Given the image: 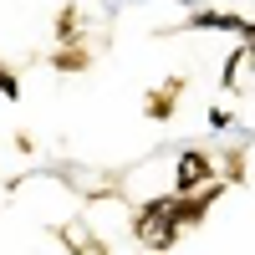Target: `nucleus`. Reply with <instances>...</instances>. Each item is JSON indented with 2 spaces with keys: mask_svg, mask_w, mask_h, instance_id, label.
Returning a JSON list of instances; mask_svg holds the SVG:
<instances>
[{
  "mask_svg": "<svg viewBox=\"0 0 255 255\" xmlns=\"http://www.w3.org/2000/svg\"><path fill=\"white\" fill-rule=\"evenodd\" d=\"M133 240L143 255H168L179 245V220H174V194H153L133 209Z\"/></svg>",
  "mask_w": 255,
  "mask_h": 255,
  "instance_id": "obj_1",
  "label": "nucleus"
},
{
  "mask_svg": "<svg viewBox=\"0 0 255 255\" xmlns=\"http://www.w3.org/2000/svg\"><path fill=\"white\" fill-rule=\"evenodd\" d=\"M215 158L204 153V148H184V153L174 158V184H168V194L184 199V194H199L204 184H215Z\"/></svg>",
  "mask_w": 255,
  "mask_h": 255,
  "instance_id": "obj_2",
  "label": "nucleus"
},
{
  "mask_svg": "<svg viewBox=\"0 0 255 255\" xmlns=\"http://www.w3.org/2000/svg\"><path fill=\"white\" fill-rule=\"evenodd\" d=\"M179 31H235L240 41H250V36H255L250 15H240V10H215V5H199L189 20H179Z\"/></svg>",
  "mask_w": 255,
  "mask_h": 255,
  "instance_id": "obj_3",
  "label": "nucleus"
},
{
  "mask_svg": "<svg viewBox=\"0 0 255 255\" xmlns=\"http://www.w3.org/2000/svg\"><path fill=\"white\" fill-rule=\"evenodd\" d=\"M179 97H184V77H163L153 92H143V118H153V123H174Z\"/></svg>",
  "mask_w": 255,
  "mask_h": 255,
  "instance_id": "obj_4",
  "label": "nucleus"
},
{
  "mask_svg": "<svg viewBox=\"0 0 255 255\" xmlns=\"http://www.w3.org/2000/svg\"><path fill=\"white\" fill-rule=\"evenodd\" d=\"M220 87H225L230 97H250V41H240V46L225 56V67H220Z\"/></svg>",
  "mask_w": 255,
  "mask_h": 255,
  "instance_id": "obj_5",
  "label": "nucleus"
},
{
  "mask_svg": "<svg viewBox=\"0 0 255 255\" xmlns=\"http://www.w3.org/2000/svg\"><path fill=\"white\" fill-rule=\"evenodd\" d=\"M56 46H87L82 5H61V10H56Z\"/></svg>",
  "mask_w": 255,
  "mask_h": 255,
  "instance_id": "obj_6",
  "label": "nucleus"
},
{
  "mask_svg": "<svg viewBox=\"0 0 255 255\" xmlns=\"http://www.w3.org/2000/svg\"><path fill=\"white\" fill-rule=\"evenodd\" d=\"M46 67H51V72H67V77H77V72H87V67H92V46H56Z\"/></svg>",
  "mask_w": 255,
  "mask_h": 255,
  "instance_id": "obj_7",
  "label": "nucleus"
},
{
  "mask_svg": "<svg viewBox=\"0 0 255 255\" xmlns=\"http://www.w3.org/2000/svg\"><path fill=\"white\" fill-rule=\"evenodd\" d=\"M0 97H5V102H20V72L5 67V61H0Z\"/></svg>",
  "mask_w": 255,
  "mask_h": 255,
  "instance_id": "obj_8",
  "label": "nucleus"
},
{
  "mask_svg": "<svg viewBox=\"0 0 255 255\" xmlns=\"http://www.w3.org/2000/svg\"><path fill=\"white\" fill-rule=\"evenodd\" d=\"M209 128H215V133L235 128V113H230V108H209Z\"/></svg>",
  "mask_w": 255,
  "mask_h": 255,
  "instance_id": "obj_9",
  "label": "nucleus"
},
{
  "mask_svg": "<svg viewBox=\"0 0 255 255\" xmlns=\"http://www.w3.org/2000/svg\"><path fill=\"white\" fill-rule=\"evenodd\" d=\"M174 5H194V10H199V5H209V0H174Z\"/></svg>",
  "mask_w": 255,
  "mask_h": 255,
  "instance_id": "obj_10",
  "label": "nucleus"
}]
</instances>
